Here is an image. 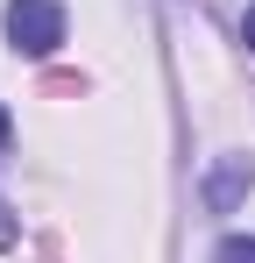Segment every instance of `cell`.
<instances>
[{
    "label": "cell",
    "mask_w": 255,
    "mask_h": 263,
    "mask_svg": "<svg viewBox=\"0 0 255 263\" xmlns=\"http://www.w3.org/2000/svg\"><path fill=\"white\" fill-rule=\"evenodd\" d=\"M7 43L22 57H50L64 43V7L57 0H7Z\"/></svg>",
    "instance_id": "1"
},
{
    "label": "cell",
    "mask_w": 255,
    "mask_h": 263,
    "mask_svg": "<svg viewBox=\"0 0 255 263\" xmlns=\"http://www.w3.org/2000/svg\"><path fill=\"white\" fill-rule=\"evenodd\" d=\"M241 192H248V157H227V164H220V171L206 178V199H213V214H227V206H234Z\"/></svg>",
    "instance_id": "2"
},
{
    "label": "cell",
    "mask_w": 255,
    "mask_h": 263,
    "mask_svg": "<svg viewBox=\"0 0 255 263\" xmlns=\"http://www.w3.org/2000/svg\"><path fill=\"white\" fill-rule=\"evenodd\" d=\"M213 263H255V235H227V242H220V256Z\"/></svg>",
    "instance_id": "3"
},
{
    "label": "cell",
    "mask_w": 255,
    "mask_h": 263,
    "mask_svg": "<svg viewBox=\"0 0 255 263\" xmlns=\"http://www.w3.org/2000/svg\"><path fill=\"white\" fill-rule=\"evenodd\" d=\"M241 43L255 50V7H248V14H241Z\"/></svg>",
    "instance_id": "4"
},
{
    "label": "cell",
    "mask_w": 255,
    "mask_h": 263,
    "mask_svg": "<svg viewBox=\"0 0 255 263\" xmlns=\"http://www.w3.org/2000/svg\"><path fill=\"white\" fill-rule=\"evenodd\" d=\"M0 142H7V107H0Z\"/></svg>",
    "instance_id": "5"
}]
</instances>
